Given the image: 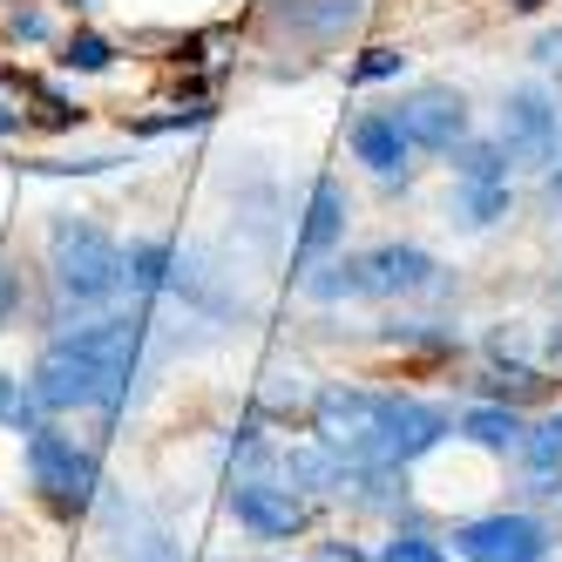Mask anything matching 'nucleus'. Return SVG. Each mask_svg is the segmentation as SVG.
I'll use <instances>...</instances> for the list:
<instances>
[{"label": "nucleus", "instance_id": "1", "mask_svg": "<svg viewBox=\"0 0 562 562\" xmlns=\"http://www.w3.org/2000/svg\"><path fill=\"white\" fill-rule=\"evenodd\" d=\"M136 352H143V318L115 312V318H89L61 339H48V352L34 359V407L42 414H75V407H115L123 386L136 380Z\"/></svg>", "mask_w": 562, "mask_h": 562}, {"label": "nucleus", "instance_id": "2", "mask_svg": "<svg viewBox=\"0 0 562 562\" xmlns=\"http://www.w3.org/2000/svg\"><path fill=\"white\" fill-rule=\"evenodd\" d=\"M48 265H55V292L75 299V305H109L115 292L130 285L123 245H115L102 224H89V217H55Z\"/></svg>", "mask_w": 562, "mask_h": 562}, {"label": "nucleus", "instance_id": "3", "mask_svg": "<svg viewBox=\"0 0 562 562\" xmlns=\"http://www.w3.org/2000/svg\"><path fill=\"white\" fill-rule=\"evenodd\" d=\"M386 407H393V393H367V386H326V393L312 400V434H318V448H333L346 468H380Z\"/></svg>", "mask_w": 562, "mask_h": 562}, {"label": "nucleus", "instance_id": "4", "mask_svg": "<svg viewBox=\"0 0 562 562\" xmlns=\"http://www.w3.org/2000/svg\"><path fill=\"white\" fill-rule=\"evenodd\" d=\"M27 481H34V488H42V502L61 508V515L89 508L95 488H102L95 454H89V448H75V440L55 434V427H34V434H27Z\"/></svg>", "mask_w": 562, "mask_h": 562}, {"label": "nucleus", "instance_id": "5", "mask_svg": "<svg viewBox=\"0 0 562 562\" xmlns=\"http://www.w3.org/2000/svg\"><path fill=\"white\" fill-rule=\"evenodd\" d=\"M495 143H502V156H508V170H549V164H555V143H562L555 102H549L542 89H508L502 123H495Z\"/></svg>", "mask_w": 562, "mask_h": 562}, {"label": "nucleus", "instance_id": "6", "mask_svg": "<svg viewBox=\"0 0 562 562\" xmlns=\"http://www.w3.org/2000/svg\"><path fill=\"white\" fill-rule=\"evenodd\" d=\"M555 549V536H549V521L542 515H474V521H461L454 529V555H468V562H542Z\"/></svg>", "mask_w": 562, "mask_h": 562}, {"label": "nucleus", "instance_id": "7", "mask_svg": "<svg viewBox=\"0 0 562 562\" xmlns=\"http://www.w3.org/2000/svg\"><path fill=\"white\" fill-rule=\"evenodd\" d=\"M393 123H400V136H407L414 149L454 156V149L468 143V95L448 89V82H427V89H414L407 102L393 109Z\"/></svg>", "mask_w": 562, "mask_h": 562}, {"label": "nucleus", "instance_id": "8", "mask_svg": "<svg viewBox=\"0 0 562 562\" xmlns=\"http://www.w3.org/2000/svg\"><path fill=\"white\" fill-rule=\"evenodd\" d=\"M448 434H454V414H448V407H434V400H400V393H393V407H386V440H380V468H407V461L434 454Z\"/></svg>", "mask_w": 562, "mask_h": 562}, {"label": "nucleus", "instance_id": "9", "mask_svg": "<svg viewBox=\"0 0 562 562\" xmlns=\"http://www.w3.org/2000/svg\"><path fill=\"white\" fill-rule=\"evenodd\" d=\"M231 515L245 521L258 542H292L305 529V502L292 488H278V481H237V488H231Z\"/></svg>", "mask_w": 562, "mask_h": 562}, {"label": "nucleus", "instance_id": "10", "mask_svg": "<svg viewBox=\"0 0 562 562\" xmlns=\"http://www.w3.org/2000/svg\"><path fill=\"white\" fill-rule=\"evenodd\" d=\"M352 265H359V299H414L434 285V258L420 245H380Z\"/></svg>", "mask_w": 562, "mask_h": 562}, {"label": "nucleus", "instance_id": "11", "mask_svg": "<svg viewBox=\"0 0 562 562\" xmlns=\"http://www.w3.org/2000/svg\"><path fill=\"white\" fill-rule=\"evenodd\" d=\"M346 217H352L346 183H339V177H318V183H312V196H305V224H299L292 258H299V265H326V258L346 245Z\"/></svg>", "mask_w": 562, "mask_h": 562}, {"label": "nucleus", "instance_id": "12", "mask_svg": "<svg viewBox=\"0 0 562 562\" xmlns=\"http://www.w3.org/2000/svg\"><path fill=\"white\" fill-rule=\"evenodd\" d=\"M352 156H359V164H367L373 177H407V156H414V143L407 136H400V123H393V115H359V123H352Z\"/></svg>", "mask_w": 562, "mask_h": 562}, {"label": "nucleus", "instance_id": "13", "mask_svg": "<svg viewBox=\"0 0 562 562\" xmlns=\"http://www.w3.org/2000/svg\"><path fill=\"white\" fill-rule=\"evenodd\" d=\"M521 461H529V488L536 495H562V407L542 414L521 434Z\"/></svg>", "mask_w": 562, "mask_h": 562}, {"label": "nucleus", "instance_id": "14", "mask_svg": "<svg viewBox=\"0 0 562 562\" xmlns=\"http://www.w3.org/2000/svg\"><path fill=\"white\" fill-rule=\"evenodd\" d=\"M130 265V292L156 299V292H170L177 285V251H170V237H136V245L123 251Z\"/></svg>", "mask_w": 562, "mask_h": 562}, {"label": "nucleus", "instance_id": "15", "mask_svg": "<svg viewBox=\"0 0 562 562\" xmlns=\"http://www.w3.org/2000/svg\"><path fill=\"white\" fill-rule=\"evenodd\" d=\"M109 515H115V536H123V562H177L170 536L156 529V521H149L143 508H123V502H115Z\"/></svg>", "mask_w": 562, "mask_h": 562}, {"label": "nucleus", "instance_id": "16", "mask_svg": "<svg viewBox=\"0 0 562 562\" xmlns=\"http://www.w3.org/2000/svg\"><path fill=\"white\" fill-rule=\"evenodd\" d=\"M461 434L474 440V448H488V454H508V448H521V414H508V407H468L461 414Z\"/></svg>", "mask_w": 562, "mask_h": 562}, {"label": "nucleus", "instance_id": "17", "mask_svg": "<svg viewBox=\"0 0 562 562\" xmlns=\"http://www.w3.org/2000/svg\"><path fill=\"white\" fill-rule=\"evenodd\" d=\"M454 170H461V183H508V156H502V143H461Z\"/></svg>", "mask_w": 562, "mask_h": 562}, {"label": "nucleus", "instance_id": "18", "mask_svg": "<svg viewBox=\"0 0 562 562\" xmlns=\"http://www.w3.org/2000/svg\"><path fill=\"white\" fill-rule=\"evenodd\" d=\"M508 217V183H461V224H495Z\"/></svg>", "mask_w": 562, "mask_h": 562}, {"label": "nucleus", "instance_id": "19", "mask_svg": "<svg viewBox=\"0 0 562 562\" xmlns=\"http://www.w3.org/2000/svg\"><path fill=\"white\" fill-rule=\"evenodd\" d=\"M285 21H299V27H312V34H333V27H352V21H359V0H326V8H312V0H292Z\"/></svg>", "mask_w": 562, "mask_h": 562}, {"label": "nucleus", "instance_id": "20", "mask_svg": "<svg viewBox=\"0 0 562 562\" xmlns=\"http://www.w3.org/2000/svg\"><path fill=\"white\" fill-rule=\"evenodd\" d=\"M61 61H68V68H82V75H102V68L115 61V48L102 42V34L82 27V34H68V42H61Z\"/></svg>", "mask_w": 562, "mask_h": 562}, {"label": "nucleus", "instance_id": "21", "mask_svg": "<svg viewBox=\"0 0 562 562\" xmlns=\"http://www.w3.org/2000/svg\"><path fill=\"white\" fill-rule=\"evenodd\" d=\"M380 562H448V549H440L434 536H420V529H400V536L380 549Z\"/></svg>", "mask_w": 562, "mask_h": 562}, {"label": "nucleus", "instance_id": "22", "mask_svg": "<svg viewBox=\"0 0 562 562\" xmlns=\"http://www.w3.org/2000/svg\"><path fill=\"white\" fill-rule=\"evenodd\" d=\"M34 414H42V407H34V393H21V380H8V373H0V420H8V427H21V434H34V427H42Z\"/></svg>", "mask_w": 562, "mask_h": 562}, {"label": "nucleus", "instance_id": "23", "mask_svg": "<svg viewBox=\"0 0 562 562\" xmlns=\"http://www.w3.org/2000/svg\"><path fill=\"white\" fill-rule=\"evenodd\" d=\"M400 68H407L400 48H367V55L352 61V82H386V75H400Z\"/></svg>", "mask_w": 562, "mask_h": 562}, {"label": "nucleus", "instance_id": "24", "mask_svg": "<svg viewBox=\"0 0 562 562\" xmlns=\"http://www.w3.org/2000/svg\"><path fill=\"white\" fill-rule=\"evenodd\" d=\"M14 312H21V271H14V265H0V326H8Z\"/></svg>", "mask_w": 562, "mask_h": 562}, {"label": "nucleus", "instance_id": "25", "mask_svg": "<svg viewBox=\"0 0 562 562\" xmlns=\"http://www.w3.org/2000/svg\"><path fill=\"white\" fill-rule=\"evenodd\" d=\"M536 61H542V68L555 75V82H562V27H549L542 42H536Z\"/></svg>", "mask_w": 562, "mask_h": 562}, {"label": "nucleus", "instance_id": "26", "mask_svg": "<svg viewBox=\"0 0 562 562\" xmlns=\"http://www.w3.org/2000/svg\"><path fill=\"white\" fill-rule=\"evenodd\" d=\"M312 562H367V549H359V542H318Z\"/></svg>", "mask_w": 562, "mask_h": 562}, {"label": "nucleus", "instance_id": "27", "mask_svg": "<svg viewBox=\"0 0 562 562\" xmlns=\"http://www.w3.org/2000/svg\"><path fill=\"white\" fill-rule=\"evenodd\" d=\"M14 34H21V42H42L48 21H42V14H14Z\"/></svg>", "mask_w": 562, "mask_h": 562}, {"label": "nucleus", "instance_id": "28", "mask_svg": "<svg viewBox=\"0 0 562 562\" xmlns=\"http://www.w3.org/2000/svg\"><path fill=\"white\" fill-rule=\"evenodd\" d=\"M21 130V109H8V95H0V136H14Z\"/></svg>", "mask_w": 562, "mask_h": 562}, {"label": "nucleus", "instance_id": "29", "mask_svg": "<svg viewBox=\"0 0 562 562\" xmlns=\"http://www.w3.org/2000/svg\"><path fill=\"white\" fill-rule=\"evenodd\" d=\"M549 190H555V196H562V164H549Z\"/></svg>", "mask_w": 562, "mask_h": 562}, {"label": "nucleus", "instance_id": "30", "mask_svg": "<svg viewBox=\"0 0 562 562\" xmlns=\"http://www.w3.org/2000/svg\"><path fill=\"white\" fill-rule=\"evenodd\" d=\"M549 359H555V367H562V333H555V339H549Z\"/></svg>", "mask_w": 562, "mask_h": 562}, {"label": "nucleus", "instance_id": "31", "mask_svg": "<svg viewBox=\"0 0 562 562\" xmlns=\"http://www.w3.org/2000/svg\"><path fill=\"white\" fill-rule=\"evenodd\" d=\"M515 8H521V14H529V8H542V0H515Z\"/></svg>", "mask_w": 562, "mask_h": 562}]
</instances>
